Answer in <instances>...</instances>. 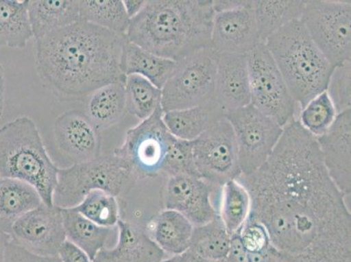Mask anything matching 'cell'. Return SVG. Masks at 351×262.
Instances as JSON below:
<instances>
[{
    "mask_svg": "<svg viewBox=\"0 0 351 262\" xmlns=\"http://www.w3.org/2000/svg\"><path fill=\"white\" fill-rule=\"evenodd\" d=\"M326 92L337 115L350 110V62L335 68Z\"/></svg>",
    "mask_w": 351,
    "mask_h": 262,
    "instance_id": "36",
    "label": "cell"
},
{
    "mask_svg": "<svg viewBox=\"0 0 351 262\" xmlns=\"http://www.w3.org/2000/svg\"><path fill=\"white\" fill-rule=\"evenodd\" d=\"M146 0H124L123 5L125 9L126 14L129 16L130 20L136 17L140 12L142 11L143 6L145 5Z\"/></svg>",
    "mask_w": 351,
    "mask_h": 262,
    "instance_id": "40",
    "label": "cell"
},
{
    "mask_svg": "<svg viewBox=\"0 0 351 262\" xmlns=\"http://www.w3.org/2000/svg\"><path fill=\"white\" fill-rule=\"evenodd\" d=\"M213 1L146 0L130 20L128 40L162 58L178 62L212 47Z\"/></svg>",
    "mask_w": 351,
    "mask_h": 262,
    "instance_id": "3",
    "label": "cell"
},
{
    "mask_svg": "<svg viewBox=\"0 0 351 262\" xmlns=\"http://www.w3.org/2000/svg\"><path fill=\"white\" fill-rule=\"evenodd\" d=\"M231 237L219 216L205 225L194 226L188 250L199 257L224 260L229 254Z\"/></svg>",
    "mask_w": 351,
    "mask_h": 262,
    "instance_id": "30",
    "label": "cell"
},
{
    "mask_svg": "<svg viewBox=\"0 0 351 262\" xmlns=\"http://www.w3.org/2000/svg\"><path fill=\"white\" fill-rule=\"evenodd\" d=\"M193 156L197 174L217 187L241 175L234 130L226 117L193 141Z\"/></svg>",
    "mask_w": 351,
    "mask_h": 262,
    "instance_id": "12",
    "label": "cell"
},
{
    "mask_svg": "<svg viewBox=\"0 0 351 262\" xmlns=\"http://www.w3.org/2000/svg\"><path fill=\"white\" fill-rule=\"evenodd\" d=\"M27 11L36 40L80 21L79 0H28Z\"/></svg>",
    "mask_w": 351,
    "mask_h": 262,
    "instance_id": "21",
    "label": "cell"
},
{
    "mask_svg": "<svg viewBox=\"0 0 351 262\" xmlns=\"http://www.w3.org/2000/svg\"><path fill=\"white\" fill-rule=\"evenodd\" d=\"M10 236L5 233H0V262H5V248Z\"/></svg>",
    "mask_w": 351,
    "mask_h": 262,
    "instance_id": "43",
    "label": "cell"
},
{
    "mask_svg": "<svg viewBox=\"0 0 351 262\" xmlns=\"http://www.w3.org/2000/svg\"><path fill=\"white\" fill-rule=\"evenodd\" d=\"M337 117L333 102L324 91L312 99L302 110L300 123L315 137L326 133Z\"/></svg>",
    "mask_w": 351,
    "mask_h": 262,
    "instance_id": "34",
    "label": "cell"
},
{
    "mask_svg": "<svg viewBox=\"0 0 351 262\" xmlns=\"http://www.w3.org/2000/svg\"><path fill=\"white\" fill-rule=\"evenodd\" d=\"M219 217L230 235L239 231L251 213V198L248 191L237 180L222 187Z\"/></svg>",
    "mask_w": 351,
    "mask_h": 262,
    "instance_id": "31",
    "label": "cell"
},
{
    "mask_svg": "<svg viewBox=\"0 0 351 262\" xmlns=\"http://www.w3.org/2000/svg\"><path fill=\"white\" fill-rule=\"evenodd\" d=\"M213 101L226 116L251 104L245 54L219 53Z\"/></svg>",
    "mask_w": 351,
    "mask_h": 262,
    "instance_id": "18",
    "label": "cell"
},
{
    "mask_svg": "<svg viewBox=\"0 0 351 262\" xmlns=\"http://www.w3.org/2000/svg\"><path fill=\"white\" fill-rule=\"evenodd\" d=\"M161 262H182L181 257L166 258L165 260L162 261Z\"/></svg>",
    "mask_w": 351,
    "mask_h": 262,
    "instance_id": "44",
    "label": "cell"
},
{
    "mask_svg": "<svg viewBox=\"0 0 351 262\" xmlns=\"http://www.w3.org/2000/svg\"><path fill=\"white\" fill-rule=\"evenodd\" d=\"M137 178L123 159L114 154L101 155L92 160L59 168L53 204L59 209L77 206L89 193L103 191L114 197L133 189Z\"/></svg>",
    "mask_w": 351,
    "mask_h": 262,
    "instance_id": "6",
    "label": "cell"
},
{
    "mask_svg": "<svg viewBox=\"0 0 351 262\" xmlns=\"http://www.w3.org/2000/svg\"><path fill=\"white\" fill-rule=\"evenodd\" d=\"M124 82H111L92 92L87 97L85 113L101 131L116 126L125 116Z\"/></svg>",
    "mask_w": 351,
    "mask_h": 262,
    "instance_id": "25",
    "label": "cell"
},
{
    "mask_svg": "<svg viewBox=\"0 0 351 262\" xmlns=\"http://www.w3.org/2000/svg\"><path fill=\"white\" fill-rule=\"evenodd\" d=\"M301 21L332 65L338 67L350 62V1H306Z\"/></svg>",
    "mask_w": 351,
    "mask_h": 262,
    "instance_id": "8",
    "label": "cell"
},
{
    "mask_svg": "<svg viewBox=\"0 0 351 262\" xmlns=\"http://www.w3.org/2000/svg\"><path fill=\"white\" fill-rule=\"evenodd\" d=\"M126 111L139 120L152 116L156 108L161 107L162 91L142 76H126L124 82Z\"/></svg>",
    "mask_w": 351,
    "mask_h": 262,
    "instance_id": "32",
    "label": "cell"
},
{
    "mask_svg": "<svg viewBox=\"0 0 351 262\" xmlns=\"http://www.w3.org/2000/svg\"><path fill=\"white\" fill-rule=\"evenodd\" d=\"M80 21L126 35L130 19L122 0H79Z\"/></svg>",
    "mask_w": 351,
    "mask_h": 262,
    "instance_id": "29",
    "label": "cell"
},
{
    "mask_svg": "<svg viewBox=\"0 0 351 262\" xmlns=\"http://www.w3.org/2000/svg\"><path fill=\"white\" fill-rule=\"evenodd\" d=\"M177 66L174 60L162 58L127 40L122 57V71L125 76L136 75L162 89Z\"/></svg>",
    "mask_w": 351,
    "mask_h": 262,
    "instance_id": "26",
    "label": "cell"
},
{
    "mask_svg": "<svg viewBox=\"0 0 351 262\" xmlns=\"http://www.w3.org/2000/svg\"><path fill=\"white\" fill-rule=\"evenodd\" d=\"M28 0H0V47L25 49L33 37Z\"/></svg>",
    "mask_w": 351,
    "mask_h": 262,
    "instance_id": "27",
    "label": "cell"
},
{
    "mask_svg": "<svg viewBox=\"0 0 351 262\" xmlns=\"http://www.w3.org/2000/svg\"><path fill=\"white\" fill-rule=\"evenodd\" d=\"M162 175L171 177L175 175L200 176L194 162L193 141H184L173 136L166 156Z\"/></svg>",
    "mask_w": 351,
    "mask_h": 262,
    "instance_id": "35",
    "label": "cell"
},
{
    "mask_svg": "<svg viewBox=\"0 0 351 262\" xmlns=\"http://www.w3.org/2000/svg\"><path fill=\"white\" fill-rule=\"evenodd\" d=\"M117 226L116 244L99 252L92 262H161L167 258L145 226L122 219Z\"/></svg>",
    "mask_w": 351,
    "mask_h": 262,
    "instance_id": "19",
    "label": "cell"
},
{
    "mask_svg": "<svg viewBox=\"0 0 351 262\" xmlns=\"http://www.w3.org/2000/svg\"><path fill=\"white\" fill-rule=\"evenodd\" d=\"M59 167L51 159L36 123L15 118L0 128V176L33 185L47 206H53Z\"/></svg>",
    "mask_w": 351,
    "mask_h": 262,
    "instance_id": "5",
    "label": "cell"
},
{
    "mask_svg": "<svg viewBox=\"0 0 351 262\" xmlns=\"http://www.w3.org/2000/svg\"><path fill=\"white\" fill-rule=\"evenodd\" d=\"M264 43L302 110L327 91L336 67L318 49L301 20L290 22Z\"/></svg>",
    "mask_w": 351,
    "mask_h": 262,
    "instance_id": "4",
    "label": "cell"
},
{
    "mask_svg": "<svg viewBox=\"0 0 351 262\" xmlns=\"http://www.w3.org/2000/svg\"><path fill=\"white\" fill-rule=\"evenodd\" d=\"M124 34L79 21L36 40L35 64L51 91L69 99L87 98L114 82L122 71Z\"/></svg>",
    "mask_w": 351,
    "mask_h": 262,
    "instance_id": "2",
    "label": "cell"
},
{
    "mask_svg": "<svg viewBox=\"0 0 351 262\" xmlns=\"http://www.w3.org/2000/svg\"><path fill=\"white\" fill-rule=\"evenodd\" d=\"M43 203L33 185L15 178L0 180V233L8 235L25 213Z\"/></svg>",
    "mask_w": 351,
    "mask_h": 262,
    "instance_id": "22",
    "label": "cell"
},
{
    "mask_svg": "<svg viewBox=\"0 0 351 262\" xmlns=\"http://www.w3.org/2000/svg\"><path fill=\"white\" fill-rule=\"evenodd\" d=\"M145 230L165 255L173 257L189 249L194 226L181 213L165 209L149 219Z\"/></svg>",
    "mask_w": 351,
    "mask_h": 262,
    "instance_id": "20",
    "label": "cell"
},
{
    "mask_svg": "<svg viewBox=\"0 0 351 262\" xmlns=\"http://www.w3.org/2000/svg\"><path fill=\"white\" fill-rule=\"evenodd\" d=\"M5 262H62L58 257H40L25 250L9 239L5 248Z\"/></svg>",
    "mask_w": 351,
    "mask_h": 262,
    "instance_id": "38",
    "label": "cell"
},
{
    "mask_svg": "<svg viewBox=\"0 0 351 262\" xmlns=\"http://www.w3.org/2000/svg\"><path fill=\"white\" fill-rule=\"evenodd\" d=\"M182 262H228L226 259L224 260H213V259L199 257L194 252L187 250L184 254L181 255Z\"/></svg>",
    "mask_w": 351,
    "mask_h": 262,
    "instance_id": "41",
    "label": "cell"
},
{
    "mask_svg": "<svg viewBox=\"0 0 351 262\" xmlns=\"http://www.w3.org/2000/svg\"><path fill=\"white\" fill-rule=\"evenodd\" d=\"M226 118L234 130L241 175L250 174L269 159L284 128L251 104Z\"/></svg>",
    "mask_w": 351,
    "mask_h": 262,
    "instance_id": "11",
    "label": "cell"
},
{
    "mask_svg": "<svg viewBox=\"0 0 351 262\" xmlns=\"http://www.w3.org/2000/svg\"><path fill=\"white\" fill-rule=\"evenodd\" d=\"M239 238L247 252H258L272 246L270 236L263 224L248 217L239 231Z\"/></svg>",
    "mask_w": 351,
    "mask_h": 262,
    "instance_id": "37",
    "label": "cell"
},
{
    "mask_svg": "<svg viewBox=\"0 0 351 262\" xmlns=\"http://www.w3.org/2000/svg\"><path fill=\"white\" fill-rule=\"evenodd\" d=\"M215 101L186 110L165 112L162 121L172 136L184 141H195L217 121L225 118Z\"/></svg>",
    "mask_w": 351,
    "mask_h": 262,
    "instance_id": "23",
    "label": "cell"
},
{
    "mask_svg": "<svg viewBox=\"0 0 351 262\" xmlns=\"http://www.w3.org/2000/svg\"><path fill=\"white\" fill-rule=\"evenodd\" d=\"M221 190L199 176H171L165 185V207L181 213L194 226L205 225L219 216L213 199Z\"/></svg>",
    "mask_w": 351,
    "mask_h": 262,
    "instance_id": "14",
    "label": "cell"
},
{
    "mask_svg": "<svg viewBox=\"0 0 351 262\" xmlns=\"http://www.w3.org/2000/svg\"><path fill=\"white\" fill-rule=\"evenodd\" d=\"M75 209L92 222L104 228H116L120 218L117 198L103 191L89 193Z\"/></svg>",
    "mask_w": 351,
    "mask_h": 262,
    "instance_id": "33",
    "label": "cell"
},
{
    "mask_svg": "<svg viewBox=\"0 0 351 262\" xmlns=\"http://www.w3.org/2000/svg\"><path fill=\"white\" fill-rule=\"evenodd\" d=\"M218 59L219 53L208 47L178 60L173 73L161 89L164 113L212 102Z\"/></svg>",
    "mask_w": 351,
    "mask_h": 262,
    "instance_id": "7",
    "label": "cell"
},
{
    "mask_svg": "<svg viewBox=\"0 0 351 262\" xmlns=\"http://www.w3.org/2000/svg\"><path fill=\"white\" fill-rule=\"evenodd\" d=\"M350 110L338 114L324 135L315 137L328 175L350 202Z\"/></svg>",
    "mask_w": 351,
    "mask_h": 262,
    "instance_id": "17",
    "label": "cell"
},
{
    "mask_svg": "<svg viewBox=\"0 0 351 262\" xmlns=\"http://www.w3.org/2000/svg\"><path fill=\"white\" fill-rule=\"evenodd\" d=\"M60 210L66 239L82 249L92 261L99 252L108 248L117 226L108 228L98 226L80 213L75 207Z\"/></svg>",
    "mask_w": 351,
    "mask_h": 262,
    "instance_id": "24",
    "label": "cell"
},
{
    "mask_svg": "<svg viewBox=\"0 0 351 262\" xmlns=\"http://www.w3.org/2000/svg\"><path fill=\"white\" fill-rule=\"evenodd\" d=\"M306 1H253V10L258 36L265 43L280 28L293 21L301 20Z\"/></svg>",
    "mask_w": 351,
    "mask_h": 262,
    "instance_id": "28",
    "label": "cell"
},
{
    "mask_svg": "<svg viewBox=\"0 0 351 262\" xmlns=\"http://www.w3.org/2000/svg\"><path fill=\"white\" fill-rule=\"evenodd\" d=\"M251 104L282 127L293 119L298 104L264 43L247 54Z\"/></svg>",
    "mask_w": 351,
    "mask_h": 262,
    "instance_id": "9",
    "label": "cell"
},
{
    "mask_svg": "<svg viewBox=\"0 0 351 262\" xmlns=\"http://www.w3.org/2000/svg\"><path fill=\"white\" fill-rule=\"evenodd\" d=\"M5 78L4 69L0 64V118L2 117L5 104Z\"/></svg>",
    "mask_w": 351,
    "mask_h": 262,
    "instance_id": "42",
    "label": "cell"
},
{
    "mask_svg": "<svg viewBox=\"0 0 351 262\" xmlns=\"http://www.w3.org/2000/svg\"><path fill=\"white\" fill-rule=\"evenodd\" d=\"M0 180H1V176H0Z\"/></svg>",
    "mask_w": 351,
    "mask_h": 262,
    "instance_id": "45",
    "label": "cell"
},
{
    "mask_svg": "<svg viewBox=\"0 0 351 262\" xmlns=\"http://www.w3.org/2000/svg\"><path fill=\"white\" fill-rule=\"evenodd\" d=\"M162 107L127 131L123 145L113 154L132 166L139 180L161 175L172 136L162 121Z\"/></svg>",
    "mask_w": 351,
    "mask_h": 262,
    "instance_id": "10",
    "label": "cell"
},
{
    "mask_svg": "<svg viewBox=\"0 0 351 262\" xmlns=\"http://www.w3.org/2000/svg\"><path fill=\"white\" fill-rule=\"evenodd\" d=\"M57 148L73 164L92 160L101 156V131L85 112H64L53 123Z\"/></svg>",
    "mask_w": 351,
    "mask_h": 262,
    "instance_id": "16",
    "label": "cell"
},
{
    "mask_svg": "<svg viewBox=\"0 0 351 262\" xmlns=\"http://www.w3.org/2000/svg\"><path fill=\"white\" fill-rule=\"evenodd\" d=\"M261 43L253 1H243L238 8L215 12L212 47L217 52L247 56Z\"/></svg>",
    "mask_w": 351,
    "mask_h": 262,
    "instance_id": "15",
    "label": "cell"
},
{
    "mask_svg": "<svg viewBox=\"0 0 351 262\" xmlns=\"http://www.w3.org/2000/svg\"><path fill=\"white\" fill-rule=\"evenodd\" d=\"M62 262H92L88 255L82 249L66 239L58 252Z\"/></svg>",
    "mask_w": 351,
    "mask_h": 262,
    "instance_id": "39",
    "label": "cell"
},
{
    "mask_svg": "<svg viewBox=\"0 0 351 262\" xmlns=\"http://www.w3.org/2000/svg\"><path fill=\"white\" fill-rule=\"evenodd\" d=\"M9 236L32 254L57 257L66 239L62 210L43 203L19 219Z\"/></svg>",
    "mask_w": 351,
    "mask_h": 262,
    "instance_id": "13",
    "label": "cell"
},
{
    "mask_svg": "<svg viewBox=\"0 0 351 262\" xmlns=\"http://www.w3.org/2000/svg\"><path fill=\"white\" fill-rule=\"evenodd\" d=\"M237 180L250 218L286 262H351L350 202L331 180L317 139L293 119L269 159Z\"/></svg>",
    "mask_w": 351,
    "mask_h": 262,
    "instance_id": "1",
    "label": "cell"
}]
</instances>
